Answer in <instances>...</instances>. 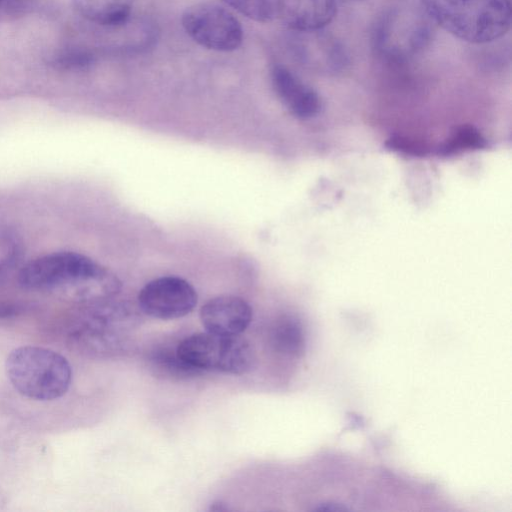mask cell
Segmentation results:
<instances>
[{"label": "cell", "instance_id": "17", "mask_svg": "<svg viewBox=\"0 0 512 512\" xmlns=\"http://www.w3.org/2000/svg\"><path fill=\"white\" fill-rule=\"evenodd\" d=\"M486 147V139L471 125L459 127L454 135L441 148V154L451 155L463 149H481Z\"/></svg>", "mask_w": 512, "mask_h": 512}, {"label": "cell", "instance_id": "6", "mask_svg": "<svg viewBox=\"0 0 512 512\" xmlns=\"http://www.w3.org/2000/svg\"><path fill=\"white\" fill-rule=\"evenodd\" d=\"M431 36L429 16L415 8H394L378 21L373 32L377 51L386 58L401 61L422 50Z\"/></svg>", "mask_w": 512, "mask_h": 512}, {"label": "cell", "instance_id": "22", "mask_svg": "<svg viewBox=\"0 0 512 512\" xmlns=\"http://www.w3.org/2000/svg\"><path fill=\"white\" fill-rule=\"evenodd\" d=\"M316 510H325V511H329V510H333V511H339V510H346V507L344 506H340V505H336V504H331V503H322L320 504L318 507L315 508Z\"/></svg>", "mask_w": 512, "mask_h": 512}, {"label": "cell", "instance_id": "10", "mask_svg": "<svg viewBox=\"0 0 512 512\" xmlns=\"http://www.w3.org/2000/svg\"><path fill=\"white\" fill-rule=\"evenodd\" d=\"M272 87L289 112L298 119H309L321 110L318 93L287 67L275 64L270 72Z\"/></svg>", "mask_w": 512, "mask_h": 512}, {"label": "cell", "instance_id": "14", "mask_svg": "<svg viewBox=\"0 0 512 512\" xmlns=\"http://www.w3.org/2000/svg\"><path fill=\"white\" fill-rule=\"evenodd\" d=\"M272 342L276 350L298 356L304 350L305 336L301 323L293 317L279 320L273 328Z\"/></svg>", "mask_w": 512, "mask_h": 512}, {"label": "cell", "instance_id": "19", "mask_svg": "<svg viewBox=\"0 0 512 512\" xmlns=\"http://www.w3.org/2000/svg\"><path fill=\"white\" fill-rule=\"evenodd\" d=\"M21 241L11 228L0 225V274L11 268L21 254Z\"/></svg>", "mask_w": 512, "mask_h": 512}, {"label": "cell", "instance_id": "21", "mask_svg": "<svg viewBox=\"0 0 512 512\" xmlns=\"http://www.w3.org/2000/svg\"><path fill=\"white\" fill-rule=\"evenodd\" d=\"M26 305L13 301L0 300V318H10L22 314Z\"/></svg>", "mask_w": 512, "mask_h": 512}, {"label": "cell", "instance_id": "9", "mask_svg": "<svg viewBox=\"0 0 512 512\" xmlns=\"http://www.w3.org/2000/svg\"><path fill=\"white\" fill-rule=\"evenodd\" d=\"M252 317L251 306L232 295L211 298L200 310V320L206 331L221 335H240L248 328Z\"/></svg>", "mask_w": 512, "mask_h": 512}, {"label": "cell", "instance_id": "13", "mask_svg": "<svg viewBox=\"0 0 512 512\" xmlns=\"http://www.w3.org/2000/svg\"><path fill=\"white\" fill-rule=\"evenodd\" d=\"M133 4L134 0H73L82 17L108 27L125 24L131 16Z\"/></svg>", "mask_w": 512, "mask_h": 512}, {"label": "cell", "instance_id": "16", "mask_svg": "<svg viewBox=\"0 0 512 512\" xmlns=\"http://www.w3.org/2000/svg\"><path fill=\"white\" fill-rule=\"evenodd\" d=\"M95 54L83 47L68 46L56 51L50 59L51 65L61 71H84L94 65Z\"/></svg>", "mask_w": 512, "mask_h": 512}, {"label": "cell", "instance_id": "1", "mask_svg": "<svg viewBox=\"0 0 512 512\" xmlns=\"http://www.w3.org/2000/svg\"><path fill=\"white\" fill-rule=\"evenodd\" d=\"M18 282L24 289L79 305L114 298L122 287L119 278L108 268L70 251L33 259L20 270Z\"/></svg>", "mask_w": 512, "mask_h": 512}, {"label": "cell", "instance_id": "8", "mask_svg": "<svg viewBox=\"0 0 512 512\" xmlns=\"http://www.w3.org/2000/svg\"><path fill=\"white\" fill-rule=\"evenodd\" d=\"M197 292L185 279L165 276L148 282L139 292L138 304L148 316L171 320L186 316L197 304Z\"/></svg>", "mask_w": 512, "mask_h": 512}, {"label": "cell", "instance_id": "3", "mask_svg": "<svg viewBox=\"0 0 512 512\" xmlns=\"http://www.w3.org/2000/svg\"><path fill=\"white\" fill-rule=\"evenodd\" d=\"M426 14L444 30L470 43H487L510 28L509 0H420Z\"/></svg>", "mask_w": 512, "mask_h": 512}, {"label": "cell", "instance_id": "20", "mask_svg": "<svg viewBox=\"0 0 512 512\" xmlns=\"http://www.w3.org/2000/svg\"><path fill=\"white\" fill-rule=\"evenodd\" d=\"M39 0H3L0 12L8 16H22L30 12Z\"/></svg>", "mask_w": 512, "mask_h": 512}, {"label": "cell", "instance_id": "4", "mask_svg": "<svg viewBox=\"0 0 512 512\" xmlns=\"http://www.w3.org/2000/svg\"><path fill=\"white\" fill-rule=\"evenodd\" d=\"M5 369L12 386L21 395L37 401L61 398L72 382L68 360L52 349L35 345L13 349Z\"/></svg>", "mask_w": 512, "mask_h": 512}, {"label": "cell", "instance_id": "5", "mask_svg": "<svg viewBox=\"0 0 512 512\" xmlns=\"http://www.w3.org/2000/svg\"><path fill=\"white\" fill-rule=\"evenodd\" d=\"M178 356L192 368L242 375L251 371L256 356L251 343L239 335L194 333L176 347Z\"/></svg>", "mask_w": 512, "mask_h": 512}, {"label": "cell", "instance_id": "2", "mask_svg": "<svg viewBox=\"0 0 512 512\" xmlns=\"http://www.w3.org/2000/svg\"><path fill=\"white\" fill-rule=\"evenodd\" d=\"M138 317L125 302L114 298L82 304L64 326L65 341L73 351L95 358L124 352L128 332Z\"/></svg>", "mask_w": 512, "mask_h": 512}, {"label": "cell", "instance_id": "15", "mask_svg": "<svg viewBox=\"0 0 512 512\" xmlns=\"http://www.w3.org/2000/svg\"><path fill=\"white\" fill-rule=\"evenodd\" d=\"M149 360L156 373L162 376L187 378L201 373L185 363L178 356L176 349H156L151 353Z\"/></svg>", "mask_w": 512, "mask_h": 512}, {"label": "cell", "instance_id": "7", "mask_svg": "<svg viewBox=\"0 0 512 512\" xmlns=\"http://www.w3.org/2000/svg\"><path fill=\"white\" fill-rule=\"evenodd\" d=\"M187 35L200 46L231 52L243 42L240 21L228 9L211 2H200L187 7L181 17Z\"/></svg>", "mask_w": 512, "mask_h": 512}, {"label": "cell", "instance_id": "18", "mask_svg": "<svg viewBox=\"0 0 512 512\" xmlns=\"http://www.w3.org/2000/svg\"><path fill=\"white\" fill-rule=\"evenodd\" d=\"M243 16L260 23L270 22L275 16L272 0H221Z\"/></svg>", "mask_w": 512, "mask_h": 512}, {"label": "cell", "instance_id": "24", "mask_svg": "<svg viewBox=\"0 0 512 512\" xmlns=\"http://www.w3.org/2000/svg\"><path fill=\"white\" fill-rule=\"evenodd\" d=\"M2 1H3V0H0V6H1Z\"/></svg>", "mask_w": 512, "mask_h": 512}, {"label": "cell", "instance_id": "23", "mask_svg": "<svg viewBox=\"0 0 512 512\" xmlns=\"http://www.w3.org/2000/svg\"><path fill=\"white\" fill-rule=\"evenodd\" d=\"M210 510L211 511H227V510H229V508L224 503L219 501V502H215V503L211 504Z\"/></svg>", "mask_w": 512, "mask_h": 512}, {"label": "cell", "instance_id": "11", "mask_svg": "<svg viewBox=\"0 0 512 512\" xmlns=\"http://www.w3.org/2000/svg\"><path fill=\"white\" fill-rule=\"evenodd\" d=\"M275 16L289 29L304 33L323 29L335 17V0H276Z\"/></svg>", "mask_w": 512, "mask_h": 512}, {"label": "cell", "instance_id": "12", "mask_svg": "<svg viewBox=\"0 0 512 512\" xmlns=\"http://www.w3.org/2000/svg\"><path fill=\"white\" fill-rule=\"evenodd\" d=\"M304 33L309 40L304 47L309 65L325 74H335L347 67L348 55L335 37L322 32V29Z\"/></svg>", "mask_w": 512, "mask_h": 512}]
</instances>
